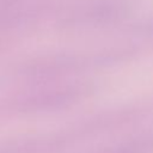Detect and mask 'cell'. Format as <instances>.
<instances>
[{
	"instance_id": "cell-1",
	"label": "cell",
	"mask_w": 153,
	"mask_h": 153,
	"mask_svg": "<svg viewBox=\"0 0 153 153\" xmlns=\"http://www.w3.org/2000/svg\"><path fill=\"white\" fill-rule=\"evenodd\" d=\"M153 148V142L149 140H136L128 143H122L116 147L104 149L99 153H148Z\"/></svg>"
}]
</instances>
